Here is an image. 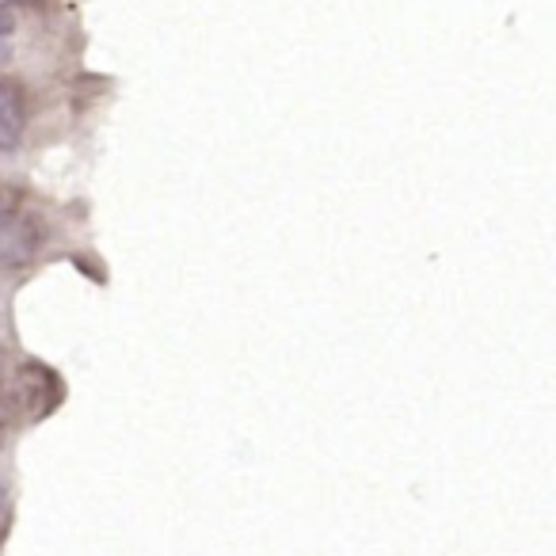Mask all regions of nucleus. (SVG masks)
Masks as SVG:
<instances>
[{"instance_id": "obj_3", "label": "nucleus", "mask_w": 556, "mask_h": 556, "mask_svg": "<svg viewBox=\"0 0 556 556\" xmlns=\"http://www.w3.org/2000/svg\"><path fill=\"white\" fill-rule=\"evenodd\" d=\"M12 39H16V16L9 4H0V65L12 58Z\"/></svg>"}, {"instance_id": "obj_5", "label": "nucleus", "mask_w": 556, "mask_h": 556, "mask_svg": "<svg viewBox=\"0 0 556 556\" xmlns=\"http://www.w3.org/2000/svg\"><path fill=\"white\" fill-rule=\"evenodd\" d=\"M0 4H12V0H0Z\"/></svg>"}, {"instance_id": "obj_4", "label": "nucleus", "mask_w": 556, "mask_h": 556, "mask_svg": "<svg viewBox=\"0 0 556 556\" xmlns=\"http://www.w3.org/2000/svg\"><path fill=\"white\" fill-rule=\"evenodd\" d=\"M0 503H4V484H0Z\"/></svg>"}, {"instance_id": "obj_2", "label": "nucleus", "mask_w": 556, "mask_h": 556, "mask_svg": "<svg viewBox=\"0 0 556 556\" xmlns=\"http://www.w3.org/2000/svg\"><path fill=\"white\" fill-rule=\"evenodd\" d=\"M24 96H20L16 85L0 80V149H16L20 138H24Z\"/></svg>"}, {"instance_id": "obj_1", "label": "nucleus", "mask_w": 556, "mask_h": 556, "mask_svg": "<svg viewBox=\"0 0 556 556\" xmlns=\"http://www.w3.org/2000/svg\"><path fill=\"white\" fill-rule=\"evenodd\" d=\"M35 248H39V229H35L31 217L0 210V263L4 267H20V263L31 260Z\"/></svg>"}]
</instances>
